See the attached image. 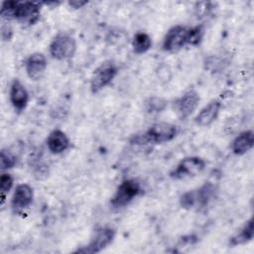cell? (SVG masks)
<instances>
[{"mask_svg": "<svg viewBox=\"0 0 254 254\" xmlns=\"http://www.w3.org/2000/svg\"><path fill=\"white\" fill-rule=\"evenodd\" d=\"M178 133L176 125L169 122H157L142 135L138 136L135 143H153L162 144L173 140Z\"/></svg>", "mask_w": 254, "mask_h": 254, "instance_id": "6da1fadb", "label": "cell"}, {"mask_svg": "<svg viewBox=\"0 0 254 254\" xmlns=\"http://www.w3.org/2000/svg\"><path fill=\"white\" fill-rule=\"evenodd\" d=\"M51 56L59 61L71 58L76 50V42L74 38L67 33L58 34L49 47Z\"/></svg>", "mask_w": 254, "mask_h": 254, "instance_id": "7a4b0ae2", "label": "cell"}, {"mask_svg": "<svg viewBox=\"0 0 254 254\" xmlns=\"http://www.w3.org/2000/svg\"><path fill=\"white\" fill-rule=\"evenodd\" d=\"M118 72L117 65L112 61L101 63L93 71L90 78V90L96 93L107 86Z\"/></svg>", "mask_w": 254, "mask_h": 254, "instance_id": "3957f363", "label": "cell"}, {"mask_svg": "<svg viewBox=\"0 0 254 254\" xmlns=\"http://www.w3.org/2000/svg\"><path fill=\"white\" fill-rule=\"evenodd\" d=\"M141 191L140 184L132 179L123 181L110 200L114 208H121L131 202Z\"/></svg>", "mask_w": 254, "mask_h": 254, "instance_id": "277c9868", "label": "cell"}, {"mask_svg": "<svg viewBox=\"0 0 254 254\" xmlns=\"http://www.w3.org/2000/svg\"><path fill=\"white\" fill-rule=\"evenodd\" d=\"M205 167V162L199 157H187L183 159L176 169L171 172V177L176 180H182L194 177L200 174Z\"/></svg>", "mask_w": 254, "mask_h": 254, "instance_id": "5b68a950", "label": "cell"}, {"mask_svg": "<svg viewBox=\"0 0 254 254\" xmlns=\"http://www.w3.org/2000/svg\"><path fill=\"white\" fill-rule=\"evenodd\" d=\"M115 236V230L111 227H101L96 230L94 236L90 240V242L80 248L77 249L75 252L77 253H84V254H92L98 253L106 248L113 240Z\"/></svg>", "mask_w": 254, "mask_h": 254, "instance_id": "8992f818", "label": "cell"}, {"mask_svg": "<svg viewBox=\"0 0 254 254\" xmlns=\"http://www.w3.org/2000/svg\"><path fill=\"white\" fill-rule=\"evenodd\" d=\"M41 6L42 3L39 2H17L13 19L23 24L34 25L40 19Z\"/></svg>", "mask_w": 254, "mask_h": 254, "instance_id": "52a82bcc", "label": "cell"}, {"mask_svg": "<svg viewBox=\"0 0 254 254\" xmlns=\"http://www.w3.org/2000/svg\"><path fill=\"white\" fill-rule=\"evenodd\" d=\"M189 27L177 25L172 27L166 34L163 41V50L175 53L187 45Z\"/></svg>", "mask_w": 254, "mask_h": 254, "instance_id": "ba28073f", "label": "cell"}, {"mask_svg": "<svg viewBox=\"0 0 254 254\" xmlns=\"http://www.w3.org/2000/svg\"><path fill=\"white\" fill-rule=\"evenodd\" d=\"M199 95L195 90H189L185 92L175 104L176 112L181 120H185L190 117L199 103Z\"/></svg>", "mask_w": 254, "mask_h": 254, "instance_id": "9c48e42d", "label": "cell"}, {"mask_svg": "<svg viewBox=\"0 0 254 254\" xmlns=\"http://www.w3.org/2000/svg\"><path fill=\"white\" fill-rule=\"evenodd\" d=\"M47 68V59L42 53H33L25 61L27 75L33 79H40Z\"/></svg>", "mask_w": 254, "mask_h": 254, "instance_id": "30bf717a", "label": "cell"}, {"mask_svg": "<svg viewBox=\"0 0 254 254\" xmlns=\"http://www.w3.org/2000/svg\"><path fill=\"white\" fill-rule=\"evenodd\" d=\"M221 108V103L217 99L209 101L195 116V123L201 127H207L211 125L217 118Z\"/></svg>", "mask_w": 254, "mask_h": 254, "instance_id": "8fae6325", "label": "cell"}, {"mask_svg": "<svg viewBox=\"0 0 254 254\" xmlns=\"http://www.w3.org/2000/svg\"><path fill=\"white\" fill-rule=\"evenodd\" d=\"M10 101L17 111H23L29 101V93L19 79H14L10 87Z\"/></svg>", "mask_w": 254, "mask_h": 254, "instance_id": "7c38bea8", "label": "cell"}, {"mask_svg": "<svg viewBox=\"0 0 254 254\" xmlns=\"http://www.w3.org/2000/svg\"><path fill=\"white\" fill-rule=\"evenodd\" d=\"M33 197V189L27 184H20L15 189L12 197V206L16 209H24L32 203Z\"/></svg>", "mask_w": 254, "mask_h": 254, "instance_id": "4fadbf2b", "label": "cell"}, {"mask_svg": "<svg viewBox=\"0 0 254 254\" xmlns=\"http://www.w3.org/2000/svg\"><path fill=\"white\" fill-rule=\"evenodd\" d=\"M47 146L51 153L61 154L68 149L69 140L64 132L61 130H54L50 133L47 139Z\"/></svg>", "mask_w": 254, "mask_h": 254, "instance_id": "5bb4252c", "label": "cell"}, {"mask_svg": "<svg viewBox=\"0 0 254 254\" xmlns=\"http://www.w3.org/2000/svg\"><path fill=\"white\" fill-rule=\"evenodd\" d=\"M254 145V133L252 130L241 132L232 141L231 149L235 155H244L252 149Z\"/></svg>", "mask_w": 254, "mask_h": 254, "instance_id": "9a60e30c", "label": "cell"}, {"mask_svg": "<svg viewBox=\"0 0 254 254\" xmlns=\"http://www.w3.org/2000/svg\"><path fill=\"white\" fill-rule=\"evenodd\" d=\"M132 47H133L134 53L138 55L146 53L152 47L151 37L144 32L136 33L132 41Z\"/></svg>", "mask_w": 254, "mask_h": 254, "instance_id": "2e32d148", "label": "cell"}, {"mask_svg": "<svg viewBox=\"0 0 254 254\" xmlns=\"http://www.w3.org/2000/svg\"><path fill=\"white\" fill-rule=\"evenodd\" d=\"M253 238V219L250 218L247 223L242 227L240 232L233 236L230 240V245L237 246L248 243Z\"/></svg>", "mask_w": 254, "mask_h": 254, "instance_id": "e0dca14e", "label": "cell"}, {"mask_svg": "<svg viewBox=\"0 0 254 254\" xmlns=\"http://www.w3.org/2000/svg\"><path fill=\"white\" fill-rule=\"evenodd\" d=\"M196 190V199H197V206H205L208 204L210 199L212 198L214 194L215 188L210 183H205L203 186H201Z\"/></svg>", "mask_w": 254, "mask_h": 254, "instance_id": "ac0fdd59", "label": "cell"}, {"mask_svg": "<svg viewBox=\"0 0 254 254\" xmlns=\"http://www.w3.org/2000/svg\"><path fill=\"white\" fill-rule=\"evenodd\" d=\"M203 34H204V29H203V26L201 25H197L191 28L189 27L187 45L197 46L201 42Z\"/></svg>", "mask_w": 254, "mask_h": 254, "instance_id": "d6986e66", "label": "cell"}, {"mask_svg": "<svg viewBox=\"0 0 254 254\" xmlns=\"http://www.w3.org/2000/svg\"><path fill=\"white\" fill-rule=\"evenodd\" d=\"M167 100L162 97H150L146 101V109L150 113H159L162 112L167 107Z\"/></svg>", "mask_w": 254, "mask_h": 254, "instance_id": "ffe728a7", "label": "cell"}, {"mask_svg": "<svg viewBox=\"0 0 254 254\" xmlns=\"http://www.w3.org/2000/svg\"><path fill=\"white\" fill-rule=\"evenodd\" d=\"M180 203H181L182 207L187 208V209H190V208L197 206L196 190H189V191L185 192L180 198Z\"/></svg>", "mask_w": 254, "mask_h": 254, "instance_id": "44dd1931", "label": "cell"}, {"mask_svg": "<svg viewBox=\"0 0 254 254\" xmlns=\"http://www.w3.org/2000/svg\"><path fill=\"white\" fill-rule=\"evenodd\" d=\"M17 163V158L10 151L3 149L0 155V167L1 170H8L13 168Z\"/></svg>", "mask_w": 254, "mask_h": 254, "instance_id": "7402d4cb", "label": "cell"}, {"mask_svg": "<svg viewBox=\"0 0 254 254\" xmlns=\"http://www.w3.org/2000/svg\"><path fill=\"white\" fill-rule=\"evenodd\" d=\"M13 187V178L10 174L3 173L0 177V190H1V199L2 203L5 200L6 193L10 191V190Z\"/></svg>", "mask_w": 254, "mask_h": 254, "instance_id": "603a6c76", "label": "cell"}, {"mask_svg": "<svg viewBox=\"0 0 254 254\" xmlns=\"http://www.w3.org/2000/svg\"><path fill=\"white\" fill-rule=\"evenodd\" d=\"M87 4V1H78V0H72V1H69L68 2V5L71 6L72 8L74 9H78V8H81L82 6L86 5Z\"/></svg>", "mask_w": 254, "mask_h": 254, "instance_id": "cb8c5ba5", "label": "cell"}]
</instances>
